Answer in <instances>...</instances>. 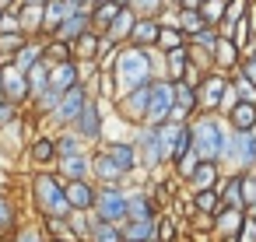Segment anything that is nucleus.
<instances>
[{"label": "nucleus", "mask_w": 256, "mask_h": 242, "mask_svg": "<svg viewBox=\"0 0 256 242\" xmlns=\"http://www.w3.org/2000/svg\"><path fill=\"white\" fill-rule=\"evenodd\" d=\"M196 162H200V158H196V154H193V151H190V148H186V151H182V154H179V158H176V165H179V176H190V172H193V165H196Z\"/></svg>", "instance_id": "42"}, {"label": "nucleus", "mask_w": 256, "mask_h": 242, "mask_svg": "<svg viewBox=\"0 0 256 242\" xmlns=\"http://www.w3.org/2000/svg\"><path fill=\"white\" fill-rule=\"evenodd\" d=\"M172 112V81H151L148 84V102H144V120L151 126H162Z\"/></svg>", "instance_id": "3"}, {"label": "nucleus", "mask_w": 256, "mask_h": 242, "mask_svg": "<svg viewBox=\"0 0 256 242\" xmlns=\"http://www.w3.org/2000/svg\"><path fill=\"white\" fill-rule=\"evenodd\" d=\"M67 221H70V228H74L78 235H84V232H88V224H84V218H81V210H74V214H70Z\"/></svg>", "instance_id": "48"}, {"label": "nucleus", "mask_w": 256, "mask_h": 242, "mask_svg": "<svg viewBox=\"0 0 256 242\" xmlns=\"http://www.w3.org/2000/svg\"><path fill=\"white\" fill-rule=\"evenodd\" d=\"M172 4H179V0H172Z\"/></svg>", "instance_id": "55"}, {"label": "nucleus", "mask_w": 256, "mask_h": 242, "mask_svg": "<svg viewBox=\"0 0 256 242\" xmlns=\"http://www.w3.org/2000/svg\"><path fill=\"white\" fill-rule=\"evenodd\" d=\"M70 84H78V67H74L70 60H60V64L50 70V88L60 95V92H67Z\"/></svg>", "instance_id": "14"}, {"label": "nucleus", "mask_w": 256, "mask_h": 242, "mask_svg": "<svg viewBox=\"0 0 256 242\" xmlns=\"http://www.w3.org/2000/svg\"><path fill=\"white\" fill-rule=\"evenodd\" d=\"M22 42H25L22 32H11V36H8V32H0V50H4V53H14Z\"/></svg>", "instance_id": "41"}, {"label": "nucleus", "mask_w": 256, "mask_h": 242, "mask_svg": "<svg viewBox=\"0 0 256 242\" xmlns=\"http://www.w3.org/2000/svg\"><path fill=\"white\" fill-rule=\"evenodd\" d=\"M22 4H36V8H42V4H46V0H22Z\"/></svg>", "instance_id": "53"}, {"label": "nucleus", "mask_w": 256, "mask_h": 242, "mask_svg": "<svg viewBox=\"0 0 256 242\" xmlns=\"http://www.w3.org/2000/svg\"><path fill=\"white\" fill-rule=\"evenodd\" d=\"M39 56H42V46L22 42V46L14 50V70H22V74H25V70H28V67H32L36 60H39Z\"/></svg>", "instance_id": "24"}, {"label": "nucleus", "mask_w": 256, "mask_h": 242, "mask_svg": "<svg viewBox=\"0 0 256 242\" xmlns=\"http://www.w3.org/2000/svg\"><path fill=\"white\" fill-rule=\"evenodd\" d=\"M130 39H134V46H144V50H148V46L158 39V22H134Z\"/></svg>", "instance_id": "23"}, {"label": "nucleus", "mask_w": 256, "mask_h": 242, "mask_svg": "<svg viewBox=\"0 0 256 242\" xmlns=\"http://www.w3.org/2000/svg\"><path fill=\"white\" fill-rule=\"evenodd\" d=\"M18 242H42V238H39V235H36V232H25V235H22V238H18Z\"/></svg>", "instance_id": "52"}, {"label": "nucleus", "mask_w": 256, "mask_h": 242, "mask_svg": "<svg viewBox=\"0 0 256 242\" xmlns=\"http://www.w3.org/2000/svg\"><path fill=\"white\" fill-rule=\"evenodd\" d=\"M235 154H238V165L242 168H252L256 165V134L238 130L235 134Z\"/></svg>", "instance_id": "15"}, {"label": "nucleus", "mask_w": 256, "mask_h": 242, "mask_svg": "<svg viewBox=\"0 0 256 242\" xmlns=\"http://www.w3.org/2000/svg\"><path fill=\"white\" fill-rule=\"evenodd\" d=\"M224 78L221 74H210V78H204V106L207 109H214L218 102H221V92H224Z\"/></svg>", "instance_id": "25"}, {"label": "nucleus", "mask_w": 256, "mask_h": 242, "mask_svg": "<svg viewBox=\"0 0 256 242\" xmlns=\"http://www.w3.org/2000/svg\"><path fill=\"white\" fill-rule=\"evenodd\" d=\"M56 151H64V154H78V140H60Z\"/></svg>", "instance_id": "51"}, {"label": "nucleus", "mask_w": 256, "mask_h": 242, "mask_svg": "<svg viewBox=\"0 0 256 242\" xmlns=\"http://www.w3.org/2000/svg\"><path fill=\"white\" fill-rule=\"evenodd\" d=\"M176 28H182V32H196V28H204V18H200V11L196 8H186L182 14H179V22H176Z\"/></svg>", "instance_id": "32"}, {"label": "nucleus", "mask_w": 256, "mask_h": 242, "mask_svg": "<svg viewBox=\"0 0 256 242\" xmlns=\"http://www.w3.org/2000/svg\"><path fill=\"white\" fill-rule=\"evenodd\" d=\"M60 168H64L67 179H84V172H88V158H81V154H67V158L60 162Z\"/></svg>", "instance_id": "28"}, {"label": "nucleus", "mask_w": 256, "mask_h": 242, "mask_svg": "<svg viewBox=\"0 0 256 242\" xmlns=\"http://www.w3.org/2000/svg\"><path fill=\"white\" fill-rule=\"evenodd\" d=\"M36 196H39V207H42L50 218L70 210V207H67V196H64V190H60V182H56L53 176H39V179H36Z\"/></svg>", "instance_id": "5"}, {"label": "nucleus", "mask_w": 256, "mask_h": 242, "mask_svg": "<svg viewBox=\"0 0 256 242\" xmlns=\"http://www.w3.org/2000/svg\"><path fill=\"white\" fill-rule=\"evenodd\" d=\"M95 207H98V218L102 221H112V224H123L126 221V196L116 186H106L102 193H95Z\"/></svg>", "instance_id": "6"}, {"label": "nucleus", "mask_w": 256, "mask_h": 242, "mask_svg": "<svg viewBox=\"0 0 256 242\" xmlns=\"http://www.w3.org/2000/svg\"><path fill=\"white\" fill-rule=\"evenodd\" d=\"M95 172H98V176H106V179H116V176H120V168H116V165L109 162V154H102V158H98Z\"/></svg>", "instance_id": "44"}, {"label": "nucleus", "mask_w": 256, "mask_h": 242, "mask_svg": "<svg viewBox=\"0 0 256 242\" xmlns=\"http://www.w3.org/2000/svg\"><path fill=\"white\" fill-rule=\"evenodd\" d=\"M64 196H67V207L70 210H88L95 204V190L84 179H70V186L64 190Z\"/></svg>", "instance_id": "10"}, {"label": "nucleus", "mask_w": 256, "mask_h": 242, "mask_svg": "<svg viewBox=\"0 0 256 242\" xmlns=\"http://www.w3.org/2000/svg\"><path fill=\"white\" fill-rule=\"evenodd\" d=\"M92 8H95V11H92V22H98V25H109V22H112V14L120 11L116 0H95Z\"/></svg>", "instance_id": "30"}, {"label": "nucleus", "mask_w": 256, "mask_h": 242, "mask_svg": "<svg viewBox=\"0 0 256 242\" xmlns=\"http://www.w3.org/2000/svg\"><path fill=\"white\" fill-rule=\"evenodd\" d=\"M134 4H137V11H140V14H154L162 0H134Z\"/></svg>", "instance_id": "47"}, {"label": "nucleus", "mask_w": 256, "mask_h": 242, "mask_svg": "<svg viewBox=\"0 0 256 242\" xmlns=\"http://www.w3.org/2000/svg\"><path fill=\"white\" fill-rule=\"evenodd\" d=\"M214 56H218V64L221 67H228V64H235V56H238V42H232V39H214Z\"/></svg>", "instance_id": "27"}, {"label": "nucleus", "mask_w": 256, "mask_h": 242, "mask_svg": "<svg viewBox=\"0 0 256 242\" xmlns=\"http://www.w3.org/2000/svg\"><path fill=\"white\" fill-rule=\"evenodd\" d=\"M84 28H88V14L78 8V11H74V14H67V18H64V22H60L53 32H56V39H64V42H74V39H78Z\"/></svg>", "instance_id": "12"}, {"label": "nucleus", "mask_w": 256, "mask_h": 242, "mask_svg": "<svg viewBox=\"0 0 256 242\" xmlns=\"http://www.w3.org/2000/svg\"><path fill=\"white\" fill-rule=\"evenodd\" d=\"M112 78H116V95H126L140 84H151V53H144V46L120 53L112 64Z\"/></svg>", "instance_id": "1"}, {"label": "nucleus", "mask_w": 256, "mask_h": 242, "mask_svg": "<svg viewBox=\"0 0 256 242\" xmlns=\"http://www.w3.org/2000/svg\"><path fill=\"white\" fill-rule=\"evenodd\" d=\"M172 235H176V228H172V221H168V218H162V228H158V238H162V242H172Z\"/></svg>", "instance_id": "49"}, {"label": "nucleus", "mask_w": 256, "mask_h": 242, "mask_svg": "<svg viewBox=\"0 0 256 242\" xmlns=\"http://www.w3.org/2000/svg\"><path fill=\"white\" fill-rule=\"evenodd\" d=\"M200 18H204V25H218L221 22V14H224V4L221 0H200Z\"/></svg>", "instance_id": "31"}, {"label": "nucleus", "mask_w": 256, "mask_h": 242, "mask_svg": "<svg viewBox=\"0 0 256 242\" xmlns=\"http://www.w3.org/2000/svg\"><path fill=\"white\" fill-rule=\"evenodd\" d=\"M92 242H123V235H120V224H112V221H95L92 224Z\"/></svg>", "instance_id": "26"}, {"label": "nucleus", "mask_w": 256, "mask_h": 242, "mask_svg": "<svg viewBox=\"0 0 256 242\" xmlns=\"http://www.w3.org/2000/svg\"><path fill=\"white\" fill-rule=\"evenodd\" d=\"M158 144H162V162H176L186 148H190V126L182 120L168 123L158 130Z\"/></svg>", "instance_id": "4"}, {"label": "nucleus", "mask_w": 256, "mask_h": 242, "mask_svg": "<svg viewBox=\"0 0 256 242\" xmlns=\"http://www.w3.org/2000/svg\"><path fill=\"white\" fill-rule=\"evenodd\" d=\"M252 242H256V238H252Z\"/></svg>", "instance_id": "56"}, {"label": "nucleus", "mask_w": 256, "mask_h": 242, "mask_svg": "<svg viewBox=\"0 0 256 242\" xmlns=\"http://www.w3.org/2000/svg\"><path fill=\"white\" fill-rule=\"evenodd\" d=\"M25 81H28V92H36V95H39L42 88H50V67L42 64V56L25 70Z\"/></svg>", "instance_id": "21"}, {"label": "nucleus", "mask_w": 256, "mask_h": 242, "mask_svg": "<svg viewBox=\"0 0 256 242\" xmlns=\"http://www.w3.org/2000/svg\"><path fill=\"white\" fill-rule=\"evenodd\" d=\"M242 204L256 210V176H249V179H242Z\"/></svg>", "instance_id": "40"}, {"label": "nucleus", "mask_w": 256, "mask_h": 242, "mask_svg": "<svg viewBox=\"0 0 256 242\" xmlns=\"http://www.w3.org/2000/svg\"><path fill=\"white\" fill-rule=\"evenodd\" d=\"M11 224H14V210H11V204L4 196H0V235H4Z\"/></svg>", "instance_id": "43"}, {"label": "nucleus", "mask_w": 256, "mask_h": 242, "mask_svg": "<svg viewBox=\"0 0 256 242\" xmlns=\"http://www.w3.org/2000/svg\"><path fill=\"white\" fill-rule=\"evenodd\" d=\"M78 4H81V8H84V4H95V0H78Z\"/></svg>", "instance_id": "54"}, {"label": "nucleus", "mask_w": 256, "mask_h": 242, "mask_svg": "<svg viewBox=\"0 0 256 242\" xmlns=\"http://www.w3.org/2000/svg\"><path fill=\"white\" fill-rule=\"evenodd\" d=\"M74 120H78V134H81L84 140H95V137H98V130H102V116H98V106H95V102L84 98V106H81V112H78Z\"/></svg>", "instance_id": "9"}, {"label": "nucleus", "mask_w": 256, "mask_h": 242, "mask_svg": "<svg viewBox=\"0 0 256 242\" xmlns=\"http://www.w3.org/2000/svg\"><path fill=\"white\" fill-rule=\"evenodd\" d=\"M196 190H207V186H214L218 182V168H214V162H196L193 165V172L186 176Z\"/></svg>", "instance_id": "20"}, {"label": "nucleus", "mask_w": 256, "mask_h": 242, "mask_svg": "<svg viewBox=\"0 0 256 242\" xmlns=\"http://www.w3.org/2000/svg\"><path fill=\"white\" fill-rule=\"evenodd\" d=\"M140 144H144V165H148V168H154V165L162 162V144H158V126H151V130H144V134H140Z\"/></svg>", "instance_id": "19"}, {"label": "nucleus", "mask_w": 256, "mask_h": 242, "mask_svg": "<svg viewBox=\"0 0 256 242\" xmlns=\"http://www.w3.org/2000/svg\"><path fill=\"white\" fill-rule=\"evenodd\" d=\"M193 109H196V92H193V84L172 81V112H168V120H186Z\"/></svg>", "instance_id": "8"}, {"label": "nucleus", "mask_w": 256, "mask_h": 242, "mask_svg": "<svg viewBox=\"0 0 256 242\" xmlns=\"http://www.w3.org/2000/svg\"><path fill=\"white\" fill-rule=\"evenodd\" d=\"M0 92H4V98H8L11 106L22 102V98L28 95V81H25V74H22V70H8L4 81H0Z\"/></svg>", "instance_id": "13"}, {"label": "nucleus", "mask_w": 256, "mask_h": 242, "mask_svg": "<svg viewBox=\"0 0 256 242\" xmlns=\"http://www.w3.org/2000/svg\"><path fill=\"white\" fill-rule=\"evenodd\" d=\"M221 140H224V130L214 116H204L190 126V148L200 162H214L221 158Z\"/></svg>", "instance_id": "2"}, {"label": "nucleus", "mask_w": 256, "mask_h": 242, "mask_svg": "<svg viewBox=\"0 0 256 242\" xmlns=\"http://www.w3.org/2000/svg\"><path fill=\"white\" fill-rule=\"evenodd\" d=\"M18 28H42V8H36V4H25Z\"/></svg>", "instance_id": "33"}, {"label": "nucleus", "mask_w": 256, "mask_h": 242, "mask_svg": "<svg viewBox=\"0 0 256 242\" xmlns=\"http://www.w3.org/2000/svg\"><path fill=\"white\" fill-rule=\"evenodd\" d=\"M165 53H168V70H172V78H179L182 67H186V53H182V46H172V50H165Z\"/></svg>", "instance_id": "36"}, {"label": "nucleus", "mask_w": 256, "mask_h": 242, "mask_svg": "<svg viewBox=\"0 0 256 242\" xmlns=\"http://www.w3.org/2000/svg\"><path fill=\"white\" fill-rule=\"evenodd\" d=\"M214 207H218V193H214V186H207V190H196V210H204V214H214Z\"/></svg>", "instance_id": "34"}, {"label": "nucleus", "mask_w": 256, "mask_h": 242, "mask_svg": "<svg viewBox=\"0 0 256 242\" xmlns=\"http://www.w3.org/2000/svg\"><path fill=\"white\" fill-rule=\"evenodd\" d=\"M126 218H151V200H148V196L126 200Z\"/></svg>", "instance_id": "35"}, {"label": "nucleus", "mask_w": 256, "mask_h": 242, "mask_svg": "<svg viewBox=\"0 0 256 242\" xmlns=\"http://www.w3.org/2000/svg\"><path fill=\"white\" fill-rule=\"evenodd\" d=\"M221 196H224L228 207H238V210H242V207H246V204H242V176H232V179L224 182Z\"/></svg>", "instance_id": "29"}, {"label": "nucleus", "mask_w": 256, "mask_h": 242, "mask_svg": "<svg viewBox=\"0 0 256 242\" xmlns=\"http://www.w3.org/2000/svg\"><path fill=\"white\" fill-rule=\"evenodd\" d=\"M84 88L81 84H70L67 92H60V98H56V106H53V112H56V120L60 123H74V116L81 112V106H84Z\"/></svg>", "instance_id": "7"}, {"label": "nucleus", "mask_w": 256, "mask_h": 242, "mask_svg": "<svg viewBox=\"0 0 256 242\" xmlns=\"http://www.w3.org/2000/svg\"><path fill=\"white\" fill-rule=\"evenodd\" d=\"M0 32H22L14 14H0Z\"/></svg>", "instance_id": "46"}, {"label": "nucleus", "mask_w": 256, "mask_h": 242, "mask_svg": "<svg viewBox=\"0 0 256 242\" xmlns=\"http://www.w3.org/2000/svg\"><path fill=\"white\" fill-rule=\"evenodd\" d=\"M53 154H56V144L53 140H36V148H32V158L36 162H53Z\"/></svg>", "instance_id": "38"}, {"label": "nucleus", "mask_w": 256, "mask_h": 242, "mask_svg": "<svg viewBox=\"0 0 256 242\" xmlns=\"http://www.w3.org/2000/svg\"><path fill=\"white\" fill-rule=\"evenodd\" d=\"M106 154H109V162L120 168V176H126V172L137 165V154H134V148H130V144H112Z\"/></svg>", "instance_id": "18"}, {"label": "nucleus", "mask_w": 256, "mask_h": 242, "mask_svg": "<svg viewBox=\"0 0 256 242\" xmlns=\"http://www.w3.org/2000/svg\"><path fill=\"white\" fill-rule=\"evenodd\" d=\"M120 235L126 242H151L154 238V224H151V218H126L120 224Z\"/></svg>", "instance_id": "11"}, {"label": "nucleus", "mask_w": 256, "mask_h": 242, "mask_svg": "<svg viewBox=\"0 0 256 242\" xmlns=\"http://www.w3.org/2000/svg\"><path fill=\"white\" fill-rule=\"evenodd\" d=\"M78 46H81V50H78L81 56H95V53H98V39H95V36H88V32H81V36H78Z\"/></svg>", "instance_id": "39"}, {"label": "nucleus", "mask_w": 256, "mask_h": 242, "mask_svg": "<svg viewBox=\"0 0 256 242\" xmlns=\"http://www.w3.org/2000/svg\"><path fill=\"white\" fill-rule=\"evenodd\" d=\"M228 112H232V123H235V130H252L256 126V102H232L228 106Z\"/></svg>", "instance_id": "17"}, {"label": "nucleus", "mask_w": 256, "mask_h": 242, "mask_svg": "<svg viewBox=\"0 0 256 242\" xmlns=\"http://www.w3.org/2000/svg\"><path fill=\"white\" fill-rule=\"evenodd\" d=\"M50 53H53L56 60H67V42H64V39H56V42L50 46Z\"/></svg>", "instance_id": "50"}, {"label": "nucleus", "mask_w": 256, "mask_h": 242, "mask_svg": "<svg viewBox=\"0 0 256 242\" xmlns=\"http://www.w3.org/2000/svg\"><path fill=\"white\" fill-rule=\"evenodd\" d=\"M134 22H137V18H134V11H130V8H120V11L112 14V22H109V36H106V39H109V42L126 39V36H130V28H134Z\"/></svg>", "instance_id": "16"}, {"label": "nucleus", "mask_w": 256, "mask_h": 242, "mask_svg": "<svg viewBox=\"0 0 256 242\" xmlns=\"http://www.w3.org/2000/svg\"><path fill=\"white\" fill-rule=\"evenodd\" d=\"M162 50H172V46H182V36H179V28L172 32V28H158V39H154Z\"/></svg>", "instance_id": "37"}, {"label": "nucleus", "mask_w": 256, "mask_h": 242, "mask_svg": "<svg viewBox=\"0 0 256 242\" xmlns=\"http://www.w3.org/2000/svg\"><path fill=\"white\" fill-rule=\"evenodd\" d=\"M242 228V210L238 207H228L221 218H218V232L224 235V242H235V232Z\"/></svg>", "instance_id": "22"}, {"label": "nucleus", "mask_w": 256, "mask_h": 242, "mask_svg": "<svg viewBox=\"0 0 256 242\" xmlns=\"http://www.w3.org/2000/svg\"><path fill=\"white\" fill-rule=\"evenodd\" d=\"M242 70H246V74H242V78H246V81H249V84H256V53H252V56H249V60H246V64H242Z\"/></svg>", "instance_id": "45"}]
</instances>
